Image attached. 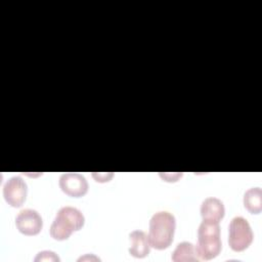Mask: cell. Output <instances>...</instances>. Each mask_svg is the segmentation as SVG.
I'll use <instances>...</instances> for the list:
<instances>
[{
    "label": "cell",
    "instance_id": "cell-11",
    "mask_svg": "<svg viewBox=\"0 0 262 262\" xmlns=\"http://www.w3.org/2000/svg\"><path fill=\"white\" fill-rule=\"evenodd\" d=\"M244 206L252 214H259L262 211V190L260 187H252L245 192Z\"/></svg>",
    "mask_w": 262,
    "mask_h": 262
},
{
    "label": "cell",
    "instance_id": "cell-8",
    "mask_svg": "<svg viewBox=\"0 0 262 262\" xmlns=\"http://www.w3.org/2000/svg\"><path fill=\"white\" fill-rule=\"evenodd\" d=\"M225 208L221 200L210 196L203 201L201 205V216L203 220L219 223L224 217Z\"/></svg>",
    "mask_w": 262,
    "mask_h": 262
},
{
    "label": "cell",
    "instance_id": "cell-9",
    "mask_svg": "<svg viewBox=\"0 0 262 262\" xmlns=\"http://www.w3.org/2000/svg\"><path fill=\"white\" fill-rule=\"evenodd\" d=\"M129 253L135 258H144L149 254L150 244L148 236L142 230H133L129 233Z\"/></svg>",
    "mask_w": 262,
    "mask_h": 262
},
{
    "label": "cell",
    "instance_id": "cell-13",
    "mask_svg": "<svg viewBox=\"0 0 262 262\" xmlns=\"http://www.w3.org/2000/svg\"><path fill=\"white\" fill-rule=\"evenodd\" d=\"M92 176L95 178L96 181H99V182H104V181H108L112 177H113V173H93Z\"/></svg>",
    "mask_w": 262,
    "mask_h": 262
},
{
    "label": "cell",
    "instance_id": "cell-12",
    "mask_svg": "<svg viewBox=\"0 0 262 262\" xmlns=\"http://www.w3.org/2000/svg\"><path fill=\"white\" fill-rule=\"evenodd\" d=\"M59 257L52 251H42L37 254L34 261H59Z\"/></svg>",
    "mask_w": 262,
    "mask_h": 262
},
{
    "label": "cell",
    "instance_id": "cell-7",
    "mask_svg": "<svg viewBox=\"0 0 262 262\" xmlns=\"http://www.w3.org/2000/svg\"><path fill=\"white\" fill-rule=\"evenodd\" d=\"M58 184L62 192L73 198H80L88 191L86 178L79 173H63L60 175Z\"/></svg>",
    "mask_w": 262,
    "mask_h": 262
},
{
    "label": "cell",
    "instance_id": "cell-3",
    "mask_svg": "<svg viewBox=\"0 0 262 262\" xmlns=\"http://www.w3.org/2000/svg\"><path fill=\"white\" fill-rule=\"evenodd\" d=\"M222 249L219 223L203 220L198 229L195 252L200 260H211L217 257Z\"/></svg>",
    "mask_w": 262,
    "mask_h": 262
},
{
    "label": "cell",
    "instance_id": "cell-10",
    "mask_svg": "<svg viewBox=\"0 0 262 262\" xmlns=\"http://www.w3.org/2000/svg\"><path fill=\"white\" fill-rule=\"evenodd\" d=\"M172 261L182 262V261H199V257L195 252L194 246L189 242L179 243L171 256Z\"/></svg>",
    "mask_w": 262,
    "mask_h": 262
},
{
    "label": "cell",
    "instance_id": "cell-4",
    "mask_svg": "<svg viewBox=\"0 0 262 262\" xmlns=\"http://www.w3.org/2000/svg\"><path fill=\"white\" fill-rule=\"evenodd\" d=\"M254 238L251 225L242 216L231 219L228 226V245L234 252H242L249 248Z\"/></svg>",
    "mask_w": 262,
    "mask_h": 262
},
{
    "label": "cell",
    "instance_id": "cell-1",
    "mask_svg": "<svg viewBox=\"0 0 262 262\" xmlns=\"http://www.w3.org/2000/svg\"><path fill=\"white\" fill-rule=\"evenodd\" d=\"M176 220L173 214L168 211L155 213L149 220L148 241L150 247L156 250L167 249L173 242Z\"/></svg>",
    "mask_w": 262,
    "mask_h": 262
},
{
    "label": "cell",
    "instance_id": "cell-5",
    "mask_svg": "<svg viewBox=\"0 0 262 262\" xmlns=\"http://www.w3.org/2000/svg\"><path fill=\"white\" fill-rule=\"evenodd\" d=\"M28 186L20 176L10 177L3 185V196L11 207H20L27 198Z\"/></svg>",
    "mask_w": 262,
    "mask_h": 262
},
{
    "label": "cell",
    "instance_id": "cell-2",
    "mask_svg": "<svg viewBox=\"0 0 262 262\" xmlns=\"http://www.w3.org/2000/svg\"><path fill=\"white\" fill-rule=\"evenodd\" d=\"M85 222L82 212L75 207H61L50 226V235L56 241H64L73 231L80 230Z\"/></svg>",
    "mask_w": 262,
    "mask_h": 262
},
{
    "label": "cell",
    "instance_id": "cell-6",
    "mask_svg": "<svg viewBox=\"0 0 262 262\" xmlns=\"http://www.w3.org/2000/svg\"><path fill=\"white\" fill-rule=\"evenodd\" d=\"M15 226L25 235H36L43 227L42 217L34 209H24L15 217Z\"/></svg>",
    "mask_w": 262,
    "mask_h": 262
}]
</instances>
